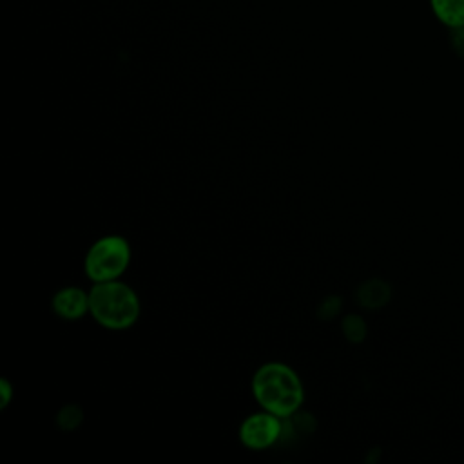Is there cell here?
<instances>
[{
    "label": "cell",
    "mask_w": 464,
    "mask_h": 464,
    "mask_svg": "<svg viewBox=\"0 0 464 464\" xmlns=\"http://www.w3.org/2000/svg\"><path fill=\"white\" fill-rule=\"evenodd\" d=\"M392 288L382 279H368L357 290V301L368 310H377L390 301Z\"/></svg>",
    "instance_id": "6"
},
{
    "label": "cell",
    "mask_w": 464,
    "mask_h": 464,
    "mask_svg": "<svg viewBox=\"0 0 464 464\" xmlns=\"http://www.w3.org/2000/svg\"><path fill=\"white\" fill-rule=\"evenodd\" d=\"M13 399V386L7 379H0V408H5Z\"/></svg>",
    "instance_id": "10"
},
{
    "label": "cell",
    "mask_w": 464,
    "mask_h": 464,
    "mask_svg": "<svg viewBox=\"0 0 464 464\" xmlns=\"http://www.w3.org/2000/svg\"><path fill=\"white\" fill-rule=\"evenodd\" d=\"M54 315L63 321H78L89 314V290L80 286H62L51 299Z\"/></svg>",
    "instance_id": "5"
},
{
    "label": "cell",
    "mask_w": 464,
    "mask_h": 464,
    "mask_svg": "<svg viewBox=\"0 0 464 464\" xmlns=\"http://www.w3.org/2000/svg\"><path fill=\"white\" fill-rule=\"evenodd\" d=\"M285 420L286 419L261 408V411L250 413L239 424V442L246 450H268L285 435Z\"/></svg>",
    "instance_id": "4"
},
{
    "label": "cell",
    "mask_w": 464,
    "mask_h": 464,
    "mask_svg": "<svg viewBox=\"0 0 464 464\" xmlns=\"http://www.w3.org/2000/svg\"><path fill=\"white\" fill-rule=\"evenodd\" d=\"M439 22L450 29L464 27V0H430Z\"/></svg>",
    "instance_id": "7"
},
{
    "label": "cell",
    "mask_w": 464,
    "mask_h": 464,
    "mask_svg": "<svg viewBox=\"0 0 464 464\" xmlns=\"http://www.w3.org/2000/svg\"><path fill=\"white\" fill-rule=\"evenodd\" d=\"M141 304L136 290L121 279L92 283L89 288V315L107 330H127L136 324Z\"/></svg>",
    "instance_id": "2"
},
{
    "label": "cell",
    "mask_w": 464,
    "mask_h": 464,
    "mask_svg": "<svg viewBox=\"0 0 464 464\" xmlns=\"http://www.w3.org/2000/svg\"><path fill=\"white\" fill-rule=\"evenodd\" d=\"M339 308H341L339 297H328L323 304H319V314H321L324 319H330L332 315H337Z\"/></svg>",
    "instance_id": "9"
},
{
    "label": "cell",
    "mask_w": 464,
    "mask_h": 464,
    "mask_svg": "<svg viewBox=\"0 0 464 464\" xmlns=\"http://www.w3.org/2000/svg\"><path fill=\"white\" fill-rule=\"evenodd\" d=\"M341 332L350 343H361L366 337L368 328H366V323L362 321V317L350 314L341 321Z\"/></svg>",
    "instance_id": "8"
},
{
    "label": "cell",
    "mask_w": 464,
    "mask_h": 464,
    "mask_svg": "<svg viewBox=\"0 0 464 464\" xmlns=\"http://www.w3.org/2000/svg\"><path fill=\"white\" fill-rule=\"evenodd\" d=\"M130 243L118 234L98 237L85 252L83 272L91 283L121 279L130 266Z\"/></svg>",
    "instance_id": "3"
},
{
    "label": "cell",
    "mask_w": 464,
    "mask_h": 464,
    "mask_svg": "<svg viewBox=\"0 0 464 464\" xmlns=\"http://www.w3.org/2000/svg\"><path fill=\"white\" fill-rule=\"evenodd\" d=\"M252 395L256 402L283 419L295 415L304 402V386L297 372L279 361L261 364L252 375Z\"/></svg>",
    "instance_id": "1"
}]
</instances>
